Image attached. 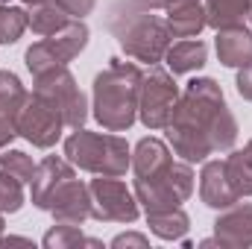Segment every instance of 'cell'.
Segmentation results:
<instances>
[{"mask_svg":"<svg viewBox=\"0 0 252 249\" xmlns=\"http://www.w3.org/2000/svg\"><path fill=\"white\" fill-rule=\"evenodd\" d=\"M235 85H238V94L252 103V62L244 64V67H238V79H235Z\"/></svg>","mask_w":252,"mask_h":249,"instance_id":"f1b7e54d","label":"cell"},{"mask_svg":"<svg viewBox=\"0 0 252 249\" xmlns=\"http://www.w3.org/2000/svg\"><path fill=\"white\" fill-rule=\"evenodd\" d=\"M59 6H62L70 18L82 21L85 15H91V9L97 6V0H59Z\"/></svg>","mask_w":252,"mask_h":249,"instance_id":"83f0119b","label":"cell"},{"mask_svg":"<svg viewBox=\"0 0 252 249\" xmlns=\"http://www.w3.org/2000/svg\"><path fill=\"white\" fill-rule=\"evenodd\" d=\"M0 3H6V0H0Z\"/></svg>","mask_w":252,"mask_h":249,"instance_id":"8d00e7d4","label":"cell"},{"mask_svg":"<svg viewBox=\"0 0 252 249\" xmlns=\"http://www.w3.org/2000/svg\"><path fill=\"white\" fill-rule=\"evenodd\" d=\"M15 129L24 141H30L32 147H41V150H50L59 138H62L64 129V118L59 115L56 106H50L44 97L38 94H30L24 109L18 112V121Z\"/></svg>","mask_w":252,"mask_h":249,"instance_id":"30bf717a","label":"cell"},{"mask_svg":"<svg viewBox=\"0 0 252 249\" xmlns=\"http://www.w3.org/2000/svg\"><path fill=\"white\" fill-rule=\"evenodd\" d=\"M21 3H24V6H32V3H38V0H21Z\"/></svg>","mask_w":252,"mask_h":249,"instance_id":"e575fe53","label":"cell"},{"mask_svg":"<svg viewBox=\"0 0 252 249\" xmlns=\"http://www.w3.org/2000/svg\"><path fill=\"white\" fill-rule=\"evenodd\" d=\"M164 62H167V67H170L173 76H176V73H193V70H199L202 64L208 62V47H205V41H199V38H185V41L167 47Z\"/></svg>","mask_w":252,"mask_h":249,"instance_id":"ac0fdd59","label":"cell"},{"mask_svg":"<svg viewBox=\"0 0 252 249\" xmlns=\"http://www.w3.org/2000/svg\"><path fill=\"white\" fill-rule=\"evenodd\" d=\"M205 3V21L214 30L244 27L250 18V0H202Z\"/></svg>","mask_w":252,"mask_h":249,"instance_id":"ffe728a7","label":"cell"},{"mask_svg":"<svg viewBox=\"0 0 252 249\" xmlns=\"http://www.w3.org/2000/svg\"><path fill=\"white\" fill-rule=\"evenodd\" d=\"M179 85L170 70L150 64V70L141 79V97H138V118L147 129H164L170 124L176 103H179Z\"/></svg>","mask_w":252,"mask_h":249,"instance_id":"52a82bcc","label":"cell"},{"mask_svg":"<svg viewBox=\"0 0 252 249\" xmlns=\"http://www.w3.org/2000/svg\"><path fill=\"white\" fill-rule=\"evenodd\" d=\"M223 164H226V176H229L232 187L238 190V196L241 199L244 196H252V158L247 156V150L229 153L223 158Z\"/></svg>","mask_w":252,"mask_h":249,"instance_id":"603a6c76","label":"cell"},{"mask_svg":"<svg viewBox=\"0 0 252 249\" xmlns=\"http://www.w3.org/2000/svg\"><path fill=\"white\" fill-rule=\"evenodd\" d=\"M199 199H202L208 208H217V211H223V208H229V205H235V202L241 199L238 190L229 182L226 164H223L220 158H217V161H205V167H202V173H199Z\"/></svg>","mask_w":252,"mask_h":249,"instance_id":"4fadbf2b","label":"cell"},{"mask_svg":"<svg viewBox=\"0 0 252 249\" xmlns=\"http://www.w3.org/2000/svg\"><path fill=\"white\" fill-rule=\"evenodd\" d=\"M141 67L135 62L112 59L106 70L94 76L91 109L97 124L109 132H126L138 118V97H141Z\"/></svg>","mask_w":252,"mask_h":249,"instance_id":"3957f363","label":"cell"},{"mask_svg":"<svg viewBox=\"0 0 252 249\" xmlns=\"http://www.w3.org/2000/svg\"><path fill=\"white\" fill-rule=\"evenodd\" d=\"M147 226L161 241H182L190 229V220H188V214H185V208L176 205V208H167V211L147 214Z\"/></svg>","mask_w":252,"mask_h":249,"instance_id":"44dd1931","label":"cell"},{"mask_svg":"<svg viewBox=\"0 0 252 249\" xmlns=\"http://www.w3.org/2000/svg\"><path fill=\"white\" fill-rule=\"evenodd\" d=\"M3 229H6V223H3V211H0V235H3Z\"/></svg>","mask_w":252,"mask_h":249,"instance_id":"d6a6232c","label":"cell"},{"mask_svg":"<svg viewBox=\"0 0 252 249\" xmlns=\"http://www.w3.org/2000/svg\"><path fill=\"white\" fill-rule=\"evenodd\" d=\"M193 170H190V161H173L161 176L156 179H135V199L138 205L144 208V214H153V211H167V208H176L193 193Z\"/></svg>","mask_w":252,"mask_h":249,"instance_id":"8992f818","label":"cell"},{"mask_svg":"<svg viewBox=\"0 0 252 249\" xmlns=\"http://www.w3.org/2000/svg\"><path fill=\"white\" fill-rule=\"evenodd\" d=\"M164 129L182 161H205L211 153H226L238 141V121L226 106L223 88L211 76H196L185 85Z\"/></svg>","mask_w":252,"mask_h":249,"instance_id":"6da1fadb","label":"cell"},{"mask_svg":"<svg viewBox=\"0 0 252 249\" xmlns=\"http://www.w3.org/2000/svg\"><path fill=\"white\" fill-rule=\"evenodd\" d=\"M244 150H247V156H250V158H252V138H250V141H247V147H244Z\"/></svg>","mask_w":252,"mask_h":249,"instance_id":"1f68e13d","label":"cell"},{"mask_svg":"<svg viewBox=\"0 0 252 249\" xmlns=\"http://www.w3.org/2000/svg\"><path fill=\"white\" fill-rule=\"evenodd\" d=\"M41 244H44L47 249H70V247H94V249H100L103 247L100 241L85 238V235L79 232V226H73V223H56V226L44 235Z\"/></svg>","mask_w":252,"mask_h":249,"instance_id":"cb8c5ba5","label":"cell"},{"mask_svg":"<svg viewBox=\"0 0 252 249\" xmlns=\"http://www.w3.org/2000/svg\"><path fill=\"white\" fill-rule=\"evenodd\" d=\"M153 3H156V6H161V9L167 6V0H153Z\"/></svg>","mask_w":252,"mask_h":249,"instance_id":"836d02e7","label":"cell"},{"mask_svg":"<svg viewBox=\"0 0 252 249\" xmlns=\"http://www.w3.org/2000/svg\"><path fill=\"white\" fill-rule=\"evenodd\" d=\"M161 6L153 0H118L106 15L109 32L118 38L124 53L135 62L158 64L170 47V27L158 15Z\"/></svg>","mask_w":252,"mask_h":249,"instance_id":"7a4b0ae2","label":"cell"},{"mask_svg":"<svg viewBox=\"0 0 252 249\" xmlns=\"http://www.w3.org/2000/svg\"><path fill=\"white\" fill-rule=\"evenodd\" d=\"M27 27H30L27 9L0 3V44H15V41L24 35Z\"/></svg>","mask_w":252,"mask_h":249,"instance_id":"d4e9b609","label":"cell"},{"mask_svg":"<svg viewBox=\"0 0 252 249\" xmlns=\"http://www.w3.org/2000/svg\"><path fill=\"white\" fill-rule=\"evenodd\" d=\"M88 44V27L85 21H67L59 32L53 35H44L41 41H35L27 53H24V62L30 67L32 76H41V73H50L56 67H67V62H73Z\"/></svg>","mask_w":252,"mask_h":249,"instance_id":"5b68a950","label":"cell"},{"mask_svg":"<svg viewBox=\"0 0 252 249\" xmlns=\"http://www.w3.org/2000/svg\"><path fill=\"white\" fill-rule=\"evenodd\" d=\"M164 21H167L173 38H193L208 27L205 3L202 0H167Z\"/></svg>","mask_w":252,"mask_h":249,"instance_id":"9a60e30c","label":"cell"},{"mask_svg":"<svg viewBox=\"0 0 252 249\" xmlns=\"http://www.w3.org/2000/svg\"><path fill=\"white\" fill-rule=\"evenodd\" d=\"M32 94H38L50 106H56L59 115L64 118V126H70V129H79L88 121V100H85L82 88L76 85V76L67 67H56L50 73L35 76Z\"/></svg>","mask_w":252,"mask_h":249,"instance_id":"ba28073f","label":"cell"},{"mask_svg":"<svg viewBox=\"0 0 252 249\" xmlns=\"http://www.w3.org/2000/svg\"><path fill=\"white\" fill-rule=\"evenodd\" d=\"M250 21H252V0H250Z\"/></svg>","mask_w":252,"mask_h":249,"instance_id":"d590c367","label":"cell"},{"mask_svg":"<svg viewBox=\"0 0 252 249\" xmlns=\"http://www.w3.org/2000/svg\"><path fill=\"white\" fill-rule=\"evenodd\" d=\"M91 217L100 223H135L141 205L135 193L121 182V176H97L88 182Z\"/></svg>","mask_w":252,"mask_h":249,"instance_id":"9c48e42d","label":"cell"},{"mask_svg":"<svg viewBox=\"0 0 252 249\" xmlns=\"http://www.w3.org/2000/svg\"><path fill=\"white\" fill-rule=\"evenodd\" d=\"M21 205H24V182L0 173V211L15 214V211H21Z\"/></svg>","mask_w":252,"mask_h":249,"instance_id":"4316f807","label":"cell"},{"mask_svg":"<svg viewBox=\"0 0 252 249\" xmlns=\"http://www.w3.org/2000/svg\"><path fill=\"white\" fill-rule=\"evenodd\" d=\"M214 244L229 249L252 247V202H235L214 220Z\"/></svg>","mask_w":252,"mask_h":249,"instance_id":"7c38bea8","label":"cell"},{"mask_svg":"<svg viewBox=\"0 0 252 249\" xmlns=\"http://www.w3.org/2000/svg\"><path fill=\"white\" fill-rule=\"evenodd\" d=\"M27 88L12 70H0V118H9L12 124L18 121V112L27 103Z\"/></svg>","mask_w":252,"mask_h":249,"instance_id":"7402d4cb","label":"cell"},{"mask_svg":"<svg viewBox=\"0 0 252 249\" xmlns=\"http://www.w3.org/2000/svg\"><path fill=\"white\" fill-rule=\"evenodd\" d=\"M64 156L73 167L94 176H126L132 167L129 144L121 135H100L82 126L64 138Z\"/></svg>","mask_w":252,"mask_h":249,"instance_id":"277c9868","label":"cell"},{"mask_svg":"<svg viewBox=\"0 0 252 249\" xmlns=\"http://www.w3.org/2000/svg\"><path fill=\"white\" fill-rule=\"evenodd\" d=\"M217 59L226 67H244L252 62V30L229 27L217 30Z\"/></svg>","mask_w":252,"mask_h":249,"instance_id":"e0dca14e","label":"cell"},{"mask_svg":"<svg viewBox=\"0 0 252 249\" xmlns=\"http://www.w3.org/2000/svg\"><path fill=\"white\" fill-rule=\"evenodd\" d=\"M35 167L38 164L27 153H21V150H0V173H6V176H12L18 182H30Z\"/></svg>","mask_w":252,"mask_h":249,"instance_id":"484cf974","label":"cell"},{"mask_svg":"<svg viewBox=\"0 0 252 249\" xmlns=\"http://www.w3.org/2000/svg\"><path fill=\"white\" fill-rule=\"evenodd\" d=\"M170 164H173V156H170V147L164 141H158V138H141L138 141V147L132 153L135 179H156Z\"/></svg>","mask_w":252,"mask_h":249,"instance_id":"2e32d148","label":"cell"},{"mask_svg":"<svg viewBox=\"0 0 252 249\" xmlns=\"http://www.w3.org/2000/svg\"><path fill=\"white\" fill-rule=\"evenodd\" d=\"M15 138H18V129H15V124H12L9 118H0V150H6Z\"/></svg>","mask_w":252,"mask_h":249,"instance_id":"4dcf8cb0","label":"cell"},{"mask_svg":"<svg viewBox=\"0 0 252 249\" xmlns=\"http://www.w3.org/2000/svg\"><path fill=\"white\" fill-rule=\"evenodd\" d=\"M112 247H115V249H124V247L147 249V247H150V241H147L144 235H138V232H126V235H118V238L112 241Z\"/></svg>","mask_w":252,"mask_h":249,"instance_id":"f546056e","label":"cell"},{"mask_svg":"<svg viewBox=\"0 0 252 249\" xmlns=\"http://www.w3.org/2000/svg\"><path fill=\"white\" fill-rule=\"evenodd\" d=\"M67 176H73L70 161H64V158H59V156H47V158H41L38 167H35V173H32V179H30V196H32V205L44 211L50 193L62 185Z\"/></svg>","mask_w":252,"mask_h":249,"instance_id":"5bb4252c","label":"cell"},{"mask_svg":"<svg viewBox=\"0 0 252 249\" xmlns=\"http://www.w3.org/2000/svg\"><path fill=\"white\" fill-rule=\"evenodd\" d=\"M27 18H30V30L38 32V35H53L67 21H73L59 6V0H38V3L27 6Z\"/></svg>","mask_w":252,"mask_h":249,"instance_id":"d6986e66","label":"cell"},{"mask_svg":"<svg viewBox=\"0 0 252 249\" xmlns=\"http://www.w3.org/2000/svg\"><path fill=\"white\" fill-rule=\"evenodd\" d=\"M53 214L56 223H85L91 217V193H88V185L79 182L76 176H67L62 185L56 187L47 199V208Z\"/></svg>","mask_w":252,"mask_h":249,"instance_id":"8fae6325","label":"cell"}]
</instances>
